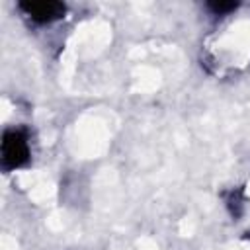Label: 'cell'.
<instances>
[{
    "label": "cell",
    "instance_id": "obj_3",
    "mask_svg": "<svg viewBox=\"0 0 250 250\" xmlns=\"http://www.w3.org/2000/svg\"><path fill=\"white\" fill-rule=\"evenodd\" d=\"M209 8L215 12V14H219V16H223V14H227V12H230V10H234L236 8V4H232V2H215V4H209Z\"/></svg>",
    "mask_w": 250,
    "mask_h": 250
},
{
    "label": "cell",
    "instance_id": "obj_2",
    "mask_svg": "<svg viewBox=\"0 0 250 250\" xmlns=\"http://www.w3.org/2000/svg\"><path fill=\"white\" fill-rule=\"evenodd\" d=\"M20 10L35 23H51L55 20H61L66 12L64 4L61 2H20Z\"/></svg>",
    "mask_w": 250,
    "mask_h": 250
},
{
    "label": "cell",
    "instance_id": "obj_1",
    "mask_svg": "<svg viewBox=\"0 0 250 250\" xmlns=\"http://www.w3.org/2000/svg\"><path fill=\"white\" fill-rule=\"evenodd\" d=\"M2 168L16 170L29 160V141L21 129H8L2 137Z\"/></svg>",
    "mask_w": 250,
    "mask_h": 250
}]
</instances>
